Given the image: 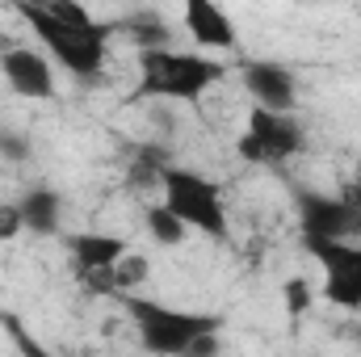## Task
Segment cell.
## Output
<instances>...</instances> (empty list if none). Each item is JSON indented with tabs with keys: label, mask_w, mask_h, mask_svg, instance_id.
I'll return each mask as SVG.
<instances>
[{
	"label": "cell",
	"mask_w": 361,
	"mask_h": 357,
	"mask_svg": "<svg viewBox=\"0 0 361 357\" xmlns=\"http://www.w3.org/2000/svg\"><path fill=\"white\" fill-rule=\"evenodd\" d=\"M223 80V63L206 55H177L169 47H147L139 51V89L147 97H169V101H197L206 89Z\"/></svg>",
	"instance_id": "3957f363"
},
{
	"label": "cell",
	"mask_w": 361,
	"mask_h": 357,
	"mask_svg": "<svg viewBox=\"0 0 361 357\" xmlns=\"http://www.w3.org/2000/svg\"><path fill=\"white\" fill-rule=\"evenodd\" d=\"M47 8L55 13V17H63V21H72V25H89V21H97L85 4H76V0H47Z\"/></svg>",
	"instance_id": "ac0fdd59"
},
{
	"label": "cell",
	"mask_w": 361,
	"mask_h": 357,
	"mask_svg": "<svg viewBox=\"0 0 361 357\" xmlns=\"http://www.w3.org/2000/svg\"><path fill=\"white\" fill-rule=\"evenodd\" d=\"M0 76L8 80V89L17 97H30V101H47L55 97V72L47 63V55L30 51V47H13L0 55Z\"/></svg>",
	"instance_id": "52a82bcc"
},
{
	"label": "cell",
	"mask_w": 361,
	"mask_h": 357,
	"mask_svg": "<svg viewBox=\"0 0 361 357\" xmlns=\"http://www.w3.org/2000/svg\"><path fill=\"white\" fill-rule=\"evenodd\" d=\"M147 231H152V236H156V244H164V248H177L180 240L189 236V227L180 223V219L169 210V206H164V202L147 210Z\"/></svg>",
	"instance_id": "4fadbf2b"
},
{
	"label": "cell",
	"mask_w": 361,
	"mask_h": 357,
	"mask_svg": "<svg viewBox=\"0 0 361 357\" xmlns=\"http://www.w3.org/2000/svg\"><path fill=\"white\" fill-rule=\"evenodd\" d=\"M17 206H21L25 231H34V236H55V231H59V210H63V202H59L55 189H30Z\"/></svg>",
	"instance_id": "7c38bea8"
},
{
	"label": "cell",
	"mask_w": 361,
	"mask_h": 357,
	"mask_svg": "<svg viewBox=\"0 0 361 357\" xmlns=\"http://www.w3.org/2000/svg\"><path fill=\"white\" fill-rule=\"evenodd\" d=\"M189 38L202 47V51H231L235 47V25L227 17L223 4L214 0H185V13H180Z\"/></svg>",
	"instance_id": "30bf717a"
},
{
	"label": "cell",
	"mask_w": 361,
	"mask_h": 357,
	"mask_svg": "<svg viewBox=\"0 0 361 357\" xmlns=\"http://www.w3.org/2000/svg\"><path fill=\"white\" fill-rule=\"evenodd\" d=\"M38 4H47V0H38Z\"/></svg>",
	"instance_id": "ffe728a7"
},
{
	"label": "cell",
	"mask_w": 361,
	"mask_h": 357,
	"mask_svg": "<svg viewBox=\"0 0 361 357\" xmlns=\"http://www.w3.org/2000/svg\"><path fill=\"white\" fill-rule=\"evenodd\" d=\"M0 156H4V160H25V156H30V139L0 126Z\"/></svg>",
	"instance_id": "d6986e66"
},
{
	"label": "cell",
	"mask_w": 361,
	"mask_h": 357,
	"mask_svg": "<svg viewBox=\"0 0 361 357\" xmlns=\"http://www.w3.org/2000/svg\"><path fill=\"white\" fill-rule=\"evenodd\" d=\"M248 135L261 143L265 164H269V160H286V156H298V152H302V126H298L290 114H281V109L252 105V109H248Z\"/></svg>",
	"instance_id": "9c48e42d"
},
{
	"label": "cell",
	"mask_w": 361,
	"mask_h": 357,
	"mask_svg": "<svg viewBox=\"0 0 361 357\" xmlns=\"http://www.w3.org/2000/svg\"><path fill=\"white\" fill-rule=\"evenodd\" d=\"M0 328L8 332V341H13V345H17L21 353H30V357H38V353H42V349H38V341H30V337H25V328H21V320H17V315L0 311Z\"/></svg>",
	"instance_id": "e0dca14e"
},
{
	"label": "cell",
	"mask_w": 361,
	"mask_h": 357,
	"mask_svg": "<svg viewBox=\"0 0 361 357\" xmlns=\"http://www.w3.org/2000/svg\"><path fill=\"white\" fill-rule=\"evenodd\" d=\"M281 303H286V311H290L294 320H302V315L315 307V290H311V282H307V277H290V282L281 286Z\"/></svg>",
	"instance_id": "9a60e30c"
},
{
	"label": "cell",
	"mask_w": 361,
	"mask_h": 357,
	"mask_svg": "<svg viewBox=\"0 0 361 357\" xmlns=\"http://www.w3.org/2000/svg\"><path fill=\"white\" fill-rule=\"evenodd\" d=\"M122 311L135 320L139 328V341L147 353H164V357H189V345L197 332H214L223 320L219 315H206V311H177V307H164L156 298H143V294H130L122 290L118 294Z\"/></svg>",
	"instance_id": "7a4b0ae2"
},
{
	"label": "cell",
	"mask_w": 361,
	"mask_h": 357,
	"mask_svg": "<svg viewBox=\"0 0 361 357\" xmlns=\"http://www.w3.org/2000/svg\"><path fill=\"white\" fill-rule=\"evenodd\" d=\"M17 13L30 21V30L47 42V51L55 55V63H63L72 76L92 80L105 68V42L118 30V21H89V25H72L63 17H55L47 4L38 0H17Z\"/></svg>",
	"instance_id": "6da1fadb"
},
{
	"label": "cell",
	"mask_w": 361,
	"mask_h": 357,
	"mask_svg": "<svg viewBox=\"0 0 361 357\" xmlns=\"http://www.w3.org/2000/svg\"><path fill=\"white\" fill-rule=\"evenodd\" d=\"M118 30H126L135 42H139V51H147V47H169V30L160 25V17L156 13H139V17H126V21H118Z\"/></svg>",
	"instance_id": "5bb4252c"
},
{
	"label": "cell",
	"mask_w": 361,
	"mask_h": 357,
	"mask_svg": "<svg viewBox=\"0 0 361 357\" xmlns=\"http://www.w3.org/2000/svg\"><path fill=\"white\" fill-rule=\"evenodd\" d=\"M307 253H315L324 269V298L332 307L361 311V244H353L349 236L345 240L307 236Z\"/></svg>",
	"instance_id": "5b68a950"
},
{
	"label": "cell",
	"mask_w": 361,
	"mask_h": 357,
	"mask_svg": "<svg viewBox=\"0 0 361 357\" xmlns=\"http://www.w3.org/2000/svg\"><path fill=\"white\" fill-rule=\"evenodd\" d=\"M25 231V219H21V206L17 202H0V244L17 240Z\"/></svg>",
	"instance_id": "2e32d148"
},
{
	"label": "cell",
	"mask_w": 361,
	"mask_h": 357,
	"mask_svg": "<svg viewBox=\"0 0 361 357\" xmlns=\"http://www.w3.org/2000/svg\"><path fill=\"white\" fill-rule=\"evenodd\" d=\"M63 244H68L80 273H105L130 253V244L122 236H105V231H72Z\"/></svg>",
	"instance_id": "8fae6325"
},
{
	"label": "cell",
	"mask_w": 361,
	"mask_h": 357,
	"mask_svg": "<svg viewBox=\"0 0 361 357\" xmlns=\"http://www.w3.org/2000/svg\"><path fill=\"white\" fill-rule=\"evenodd\" d=\"M298 223H302V236L345 240V236L361 231V206L345 202V198H324V193L302 189L298 193Z\"/></svg>",
	"instance_id": "8992f818"
},
{
	"label": "cell",
	"mask_w": 361,
	"mask_h": 357,
	"mask_svg": "<svg viewBox=\"0 0 361 357\" xmlns=\"http://www.w3.org/2000/svg\"><path fill=\"white\" fill-rule=\"evenodd\" d=\"M160 189H164V206L177 214L189 231H202V236H214V240L227 236V210H223V198H219L214 181H206L193 169L164 164Z\"/></svg>",
	"instance_id": "277c9868"
},
{
	"label": "cell",
	"mask_w": 361,
	"mask_h": 357,
	"mask_svg": "<svg viewBox=\"0 0 361 357\" xmlns=\"http://www.w3.org/2000/svg\"><path fill=\"white\" fill-rule=\"evenodd\" d=\"M244 89L252 92V101L265 105V109L294 114V105H298L294 72L281 68V63H273V59H248V63H244Z\"/></svg>",
	"instance_id": "ba28073f"
}]
</instances>
